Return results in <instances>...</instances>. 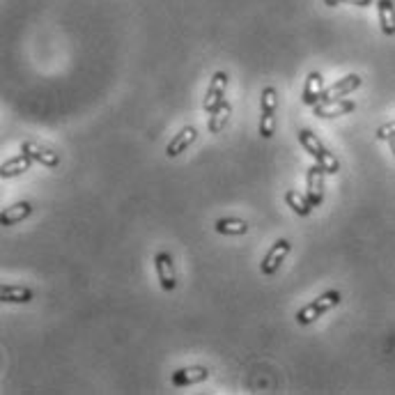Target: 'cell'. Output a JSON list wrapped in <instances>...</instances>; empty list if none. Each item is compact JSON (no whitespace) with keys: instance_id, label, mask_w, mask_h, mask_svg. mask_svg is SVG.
Wrapping results in <instances>:
<instances>
[{"instance_id":"7c38bea8","label":"cell","mask_w":395,"mask_h":395,"mask_svg":"<svg viewBox=\"0 0 395 395\" xmlns=\"http://www.w3.org/2000/svg\"><path fill=\"white\" fill-rule=\"evenodd\" d=\"M195 138H198L195 127H184V129L179 131V134L168 143V147H166V156H179L182 152H186V147H188V145H193V143H195Z\"/></svg>"},{"instance_id":"d6986e66","label":"cell","mask_w":395,"mask_h":395,"mask_svg":"<svg viewBox=\"0 0 395 395\" xmlns=\"http://www.w3.org/2000/svg\"><path fill=\"white\" fill-rule=\"evenodd\" d=\"M214 228L219 235H244L249 230V223L242 219H219Z\"/></svg>"},{"instance_id":"ba28073f","label":"cell","mask_w":395,"mask_h":395,"mask_svg":"<svg viewBox=\"0 0 395 395\" xmlns=\"http://www.w3.org/2000/svg\"><path fill=\"white\" fill-rule=\"evenodd\" d=\"M154 267H156V274H159V283L166 292H172L177 285V276H175V267H172V258L170 253L161 251L156 253L154 258Z\"/></svg>"},{"instance_id":"3957f363","label":"cell","mask_w":395,"mask_h":395,"mask_svg":"<svg viewBox=\"0 0 395 395\" xmlns=\"http://www.w3.org/2000/svg\"><path fill=\"white\" fill-rule=\"evenodd\" d=\"M260 136L262 138H271L276 134V113H278V92L276 88L267 85L262 90V97H260Z\"/></svg>"},{"instance_id":"7402d4cb","label":"cell","mask_w":395,"mask_h":395,"mask_svg":"<svg viewBox=\"0 0 395 395\" xmlns=\"http://www.w3.org/2000/svg\"><path fill=\"white\" fill-rule=\"evenodd\" d=\"M342 3H347V5H356V7H368V5H373L375 0H342Z\"/></svg>"},{"instance_id":"9c48e42d","label":"cell","mask_w":395,"mask_h":395,"mask_svg":"<svg viewBox=\"0 0 395 395\" xmlns=\"http://www.w3.org/2000/svg\"><path fill=\"white\" fill-rule=\"evenodd\" d=\"M361 88V76L359 74H349V76H345L340 81H335L333 85H328L322 97H319V102H331V99H342V97H347L352 95L354 90Z\"/></svg>"},{"instance_id":"ac0fdd59","label":"cell","mask_w":395,"mask_h":395,"mask_svg":"<svg viewBox=\"0 0 395 395\" xmlns=\"http://www.w3.org/2000/svg\"><path fill=\"white\" fill-rule=\"evenodd\" d=\"M285 202L290 205L294 214H299V216H308V214L312 212V205L308 200V195L299 193L296 188H290V191L285 193Z\"/></svg>"},{"instance_id":"52a82bcc","label":"cell","mask_w":395,"mask_h":395,"mask_svg":"<svg viewBox=\"0 0 395 395\" xmlns=\"http://www.w3.org/2000/svg\"><path fill=\"white\" fill-rule=\"evenodd\" d=\"M324 172L326 170L319 166L317 161L308 168V175H306L308 191H306V195H308V200H310L312 207H319V205H322V200H324Z\"/></svg>"},{"instance_id":"30bf717a","label":"cell","mask_w":395,"mask_h":395,"mask_svg":"<svg viewBox=\"0 0 395 395\" xmlns=\"http://www.w3.org/2000/svg\"><path fill=\"white\" fill-rule=\"evenodd\" d=\"M21 152L28 154L32 161L42 163V166H48V168H55L57 163H60V156H57V152H53L51 147H44L39 145L35 141H26L21 145Z\"/></svg>"},{"instance_id":"5bb4252c","label":"cell","mask_w":395,"mask_h":395,"mask_svg":"<svg viewBox=\"0 0 395 395\" xmlns=\"http://www.w3.org/2000/svg\"><path fill=\"white\" fill-rule=\"evenodd\" d=\"M30 214H32V205L28 200L14 202L12 207L3 209V214H0V223H3V226H14V223H19V221L28 219Z\"/></svg>"},{"instance_id":"8fae6325","label":"cell","mask_w":395,"mask_h":395,"mask_svg":"<svg viewBox=\"0 0 395 395\" xmlns=\"http://www.w3.org/2000/svg\"><path fill=\"white\" fill-rule=\"evenodd\" d=\"M172 386L182 389V386H191V384H200L209 380V370L202 366H188V368H179L172 373Z\"/></svg>"},{"instance_id":"6da1fadb","label":"cell","mask_w":395,"mask_h":395,"mask_svg":"<svg viewBox=\"0 0 395 395\" xmlns=\"http://www.w3.org/2000/svg\"><path fill=\"white\" fill-rule=\"evenodd\" d=\"M299 143H301L303 150H306L312 159H315L319 166L328 172V175H335V172L340 170V163H338V159H335V154L328 152L326 147L322 145V141H319V138L312 134L310 129H301L299 131Z\"/></svg>"},{"instance_id":"5b68a950","label":"cell","mask_w":395,"mask_h":395,"mask_svg":"<svg viewBox=\"0 0 395 395\" xmlns=\"http://www.w3.org/2000/svg\"><path fill=\"white\" fill-rule=\"evenodd\" d=\"M290 251H292V244L290 242H287V240H278L269 249V253L265 255V260H262V265H260V271L265 276H274L276 271H278V267H281L283 262H285L287 255H290Z\"/></svg>"},{"instance_id":"ffe728a7","label":"cell","mask_w":395,"mask_h":395,"mask_svg":"<svg viewBox=\"0 0 395 395\" xmlns=\"http://www.w3.org/2000/svg\"><path fill=\"white\" fill-rule=\"evenodd\" d=\"M230 113H233V106H230L228 102L221 106V109H216L212 113V120H209V131H212V134H219V131L228 125Z\"/></svg>"},{"instance_id":"9a60e30c","label":"cell","mask_w":395,"mask_h":395,"mask_svg":"<svg viewBox=\"0 0 395 395\" xmlns=\"http://www.w3.org/2000/svg\"><path fill=\"white\" fill-rule=\"evenodd\" d=\"M377 12H380V23L384 35H395V3L393 0H377Z\"/></svg>"},{"instance_id":"44dd1931","label":"cell","mask_w":395,"mask_h":395,"mask_svg":"<svg viewBox=\"0 0 395 395\" xmlns=\"http://www.w3.org/2000/svg\"><path fill=\"white\" fill-rule=\"evenodd\" d=\"M377 138H380V141H389L391 152L395 156V122H389V125L380 127V131H377Z\"/></svg>"},{"instance_id":"7a4b0ae2","label":"cell","mask_w":395,"mask_h":395,"mask_svg":"<svg viewBox=\"0 0 395 395\" xmlns=\"http://www.w3.org/2000/svg\"><path fill=\"white\" fill-rule=\"evenodd\" d=\"M340 303V292L338 290H328V292H324L322 296H319V299H315V301H310L308 306H303L299 312H296V322L299 324H312L315 322V319H319L324 315V312H328L331 308H335Z\"/></svg>"},{"instance_id":"4fadbf2b","label":"cell","mask_w":395,"mask_h":395,"mask_svg":"<svg viewBox=\"0 0 395 395\" xmlns=\"http://www.w3.org/2000/svg\"><path fill=\"white\" fill-rule=\"evenodd\" d=\"M324 92V78L319 71H310L306 78V88H303V104L315 106L319 102V97Z\"/></svg>"},{"instance_id":"277c9868","label":"cell","mask_w":395,"mask_h":395,"mask_svg":"<svg viewBox=\"0 0 395 395\" xmlns=\"http://www.w3.org/2000/svg\"><path fill=\"white\" fill-rule=\"evenodd\" d=\"M226 88H228V74L226 71H216L212 76L207 95H205V111L214 113V111L221 109V106L226 104Z\"/></svg>"},{"instance_id":"e0dca14e","label":"cell","mask_w":395,"mask_h":395,"mask_svg":"<svg viewBox=\"0 0 395 395\" xmlns=\"http://www.w3.org/2000/svg\"><path fill=\"white\" fill-rule=\"evenodd\" d=\"M30 166H32V159L28 154L21 152L19 156H14V159L5 161L3 168H0V172H3L5 179H10V177H16V175H23L26 170H30Z\"/></svg>"},{"instance_id":"2e32d148","label":"cell","mask_w":395,"mask_h":395,"mask_svg":"<svg viewBox=\"0 0 395 395\" xmlns=\"http://www.w3.org/2000/svg\"><path fill=\"white\" fill-rule=\"evenodd\" d=\"M32 290L30 287H23V285H3V290H0V299L5 303H28L32 301Z\"/></svg>"},{"instance_id":"603a6c76","label":"cell","mask_w":395,"mask_h":395,"mask_svg":"<svg viewBox=\"0 0 395 395\" xmlns=\"http://www.w3.org/2000/svg\"><path fill=\"white\" fill-rule=\"evenodd\" d=\"M324 3H326L328 7H335V5H340V3H342V0H324Z\"/></svg>"},{"instance_id":"8992f818","label":"cell","mask_w":395,"mask_h":395,"mask_svg":"<svg viewBox=\"0 0 395 395\" xmlns=\"http://www.w3.org/2000/svg\"><path fill=\"white\" fill-rule=\"evenodd\" d=\"M356 109V104L352 99H331V102H317L312 106V115L322 120H331V118H340V115H347Z\"/></svg>"}]
</instances>
